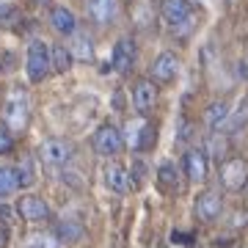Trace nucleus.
Returning a JSON list of instances; mask_svg holds the SVG:
<instances>
[{
  "mask_svg": "<svg viewBox=\"0 0 248 248\" xmlns=\"http://www.w3.org/2000/svg\"><path fill=\"white\" fill-rule=\"evenodd\" d=\"M50 66H53L50 47L45 42H31V47H28V78L33 80V83H42L47 78Z\"/></svg>",
  "mask_w": 248,
  "mask_h": 248,
  "instance_id": "1",
  "label": "nucleus"
},
{
  "mask_svg": "<svg viewBox=\"0 0 248 248\" xmlns=\"http://www.w3.org/2000/svg\"><path fill=\"white\" fill-rule=\"evenodd\" d=\"M157 141V130L149 119H135V122L127 124V143L133 146L135 152H146L155 146Z\"/></svg>",
  "mask_w": 248,
  "mask_h": 248,
  "instance_id": "2",
  "label": "nucleus"
},
{
  "mask_svg": "<svg viewBox=\"0 0 248 248\" xmlns=\"http://www.w3.org/2000/svg\"><path fill=\"white\" fill-rule=\"evenodd\" d=\"M248 182V163L243 157H229L221 166V185L226 190H243Z\"/></svg>",
  "mask_w": 248,
  "mask_h": 248,
  "instance_id": "3",
  "label": "nucleus"
},
{
  "mask_svg": "<svg viewBox=\"0 0 248 248\" xmlns=\"http://www.w3.org/2000/svg\"><path fill=\"white\" fill-rule=\"evenodd\" d=\"M3 119H6V124H9L14 133L25 130V124H28V99H25L22 91H14V94L9 97L6 110H3Z\"/></svg>",
  "mask_w": 248,
  "mask_h": 248,
  "instance_id": "4",
  "label": "nucleus"
},
{
  "mask_svg": "<svg viewBox=\"0 0 248 248\" xmlns=\"http://www.w3.org/2000/svg\"><path fill=\"white\" fill-rule=\"evenodd\" d=\"M122 146H124V138H122V133L116 130L113 124H102L97 133H94V149H97L99 155H105V157L119 155Z\"/></svg>",
  "mask_w": 248,
  "mask_h": 248,
  "instance_id": "5",
  "label": "nucleus"
},
{
  "mask_svg": "<svg viewBox=\"0 0 248 248\" xmlns=\"http://www.w3.org/2000/svg\"><path fill=\"white\" fill-rule=\"evenodd\" d=\"M75 149H72V143L61 141V138H50V141L42 143V149H39V157L45 160L47 166H63V163H69Z\"/></svg>",
  "mask_w": 248,
  "mask_h": 248,
  "instance_id": "6",
  "label": "nucleus"
},
{
  "mask_svg": "<svg viewBox=\"0 0 248 248\" xmlns=\"http://www.w3.org/2000/svg\"><path fill=\"white\" fill-rule=\"evenodd\" d=\"M163 17L174 31L179 25H190L193 14H190V3L187 0H163Z\"/></svg>",
  "mask_w": 248,
  "mask_h": 248,
  "instance_id": "7",
  "label": "nucleus"
},
{
  "mask_svg": "<svg viewBox=\"0 0 248 248\" xmlns=\"http://www.w3.org/2000/svg\"><path fill=\"white\" fill-rule=\"evenodd\" d=\"M179 75V58L174 53H160L152 63V80L155 83H171Z\"/></svg>",
  "mask_w": 248,
  "mask_h": 248,
  "instance_id": "8",
  "label": "nucleus"
},
{
  "mask_svg": "<svg viewBox=\"0 0 248 248\" xmlns=\"http://www.w3.org/2000/svg\"><path fill=\"white\" fill-rule=\"evenodd\" d=\"M17 213L25 218V221H47L50 218V207H47L45 199H39V196H22L17 202Z\"/></svg>",
  "mask_w": 248,
  "mask_h": 248,
  "instance_id": "9",
  "label": "nucleus"
},
{
  "mask_svg": "<svg viewBox=\"0 0 248 248\" xmlns=\"http://www.w3.org/2000/svg\"><path fill=\"white\" fill-rule=\"evenodd\" d=\"M221 210H223V202L215 190H204V193L196 199V215H199L204 223L215 221V218L221 215Z\"/></svg>",
  "mask_w": 248,
  "mask_h": 248,
  "instance_id": "10",
  "label": "nucleus"
},
{
  "mask_svg": "<svg viewBox=\"0 0 248 248\" xmlns=\"http://www.w3.org/2000/svg\"><path fill=\"white\" fill-rule=\"evenodd\" d=\"M157 102V89H155V80H138L133 89V105L141 110V113H146L152 105Z\"/></svg>",
  "mask_w": 248,
  "mask_h": 248,
  "instance_id": "11",
  "label": "nucleus"
},
{
  "mask_svg": "<svg viewBox=\"0 0 248 248\" xmlns=\"http://www.w3.org/2000/svg\"><path fill=\"white\" fill-rule=\"evenodd\" d=\"M207 155H204L202 149H190L185 152V174L187 179H193V182H202V179H207Z\"/></svg>",
  "mask_w": 248,
  "mask_h": 248,
  "instance_id": "12",
  "label": "nucleus"
},
{
  "mask_svg": "<svg viewBox=\"0 0 248 248\" xmlns=\"http://www.w3.org/2000/svg\"><path fill=\"white\" fill-rule=\"evenodd\" d=\"M105 182L110 190H116V193H127L130 190V185H133V179H130V174H127V169L124 166H119V163H110L105 169Z\"/></svg>",
  "mask_w": 248,
  "mask_h": 248,
  "instance_id": "13",
  "label": "nucleus"
},
{
  "mask_svg": "<svg viewBox=\"0 0 248 248\" xmlns=\"http://www.w3.org/2000/svg\"><path fill=\"white\" fill-rule=\"evenodd\" d=\"M133 63H135V47H133L130 39H122V42L113 47V66H116V72L124 75V72L133 69Z\"/></svg>",
  "mask_w": 248,
  "mask_h": 248,
  "instance_id": "14",
  "label": "nucleus"
},
{
  "mask_svg": "<svg viewBox=\"0 0 248 248\" xmlns=\"http://www.w3.org/2000/svg\"><path fill=\"white\" fill-rule=\"evenodd\" d=\"M50 22H53V28L61 36H72L75 31H78V19H75V14H72L69 9H63V6H58V9L50 11Z\"/></svg>",
  "mask_w": 248,
  "mask_h": 248,
  "instance_id": "15",
  "label": "nucleus"
},
{
  "mask_svg": "<svg viewBox=\"0 0 248 248\" xmlns=\"http://www.w3.org/2000/svg\"><path fill=\"white\" fill-rule=\"evenodd\" d=\"M86 9L94 22H108L116 11V0H86Z\"/></svg>",
  "mask_w": 248,
  "mask_h": 248,
  "instance_id": "16",
  "label": "nucleus"
},
{
  "mask_svg": "<svg viewBox=\"0 0 248 248\" xmlns=\"http://www.w3.org/2000/svg\"><path fill=\"white\" fill-rule=\"evenodd\" d=\"M207 127H213V130H218L226 119H229V105L226 102H213V105L207 108Z\"/></svg>",
  "mask_w": 248,
  "mask_h": 248,
  "instance_id": "17",
  "label": "nucleus"
},
{
  "mask_svg": "<svg viewBox=\"0 0 248 248\" xmlns=\"http://www.w3.org/2000/svg\"><path fill=\"white\" fill-rule=\"evenodd\" d=\"M19 185V177H17V171L9 169V166H0V196H9L14 193Z\"/></svg>",
  "mask_w": 248,
  "mask_h": 248,
  "instance_id": "18",
  "label": "nucleus"
},
{
  "mask_svg": "<svg viewBox=\"0 0 248 248\" xmlns=\"http://www.w3.org/2000/svg\"><path fill=\"white\" fill-rule=\"evenodd\" d=\"M50 58H53L55 72H66L72 66V50H66L63 45H55L53 50H50Z\"/></svg>",
  "mask_w": 248,
  "mask_h": 248,
  "instance_id": "19",
  "label": "nucleus"
},
{
  "mask_svg": "<svg viewBox=\"0 0 248 248\" xmlns=\"http://www.w3.org/2000/svg\"><path fill=\"white\" fill-rule=\"evenodd\" d=\"M157 179H160V185L166 187V190H177L179 187V179H177V169L171 166V163H163L157 171Z\"/></svg>",
  "mask_w": 248,
  "mask_h": 248,
  "instance_id": "20",
  "label": "nucleus"
},
{
  "mask_svg": "<svg viewBox=\"0 0 248 248\" xmlns=\"http://www.w3.org/2000/svg\"><path fill=\"white\" fill-rule=\"evenodd\" d=\"M58 237L66 240V243H75V240L83 237V226L75 221H63V223H58Z\"/></svg>",
  "mask_w": 248,
  "mask_h": 248,
  "instance_id": "21",
  "label": "nucleus"
},
{
  "mask_svg": "<svg viewBox=\"0 0 248 248\" xmlns=\"http://www.w3.org/2000/svg\"><path fill=\"white\" fill-rule=\"evenodd\" d=\"M78 55L80 61H89L91 55H94V45H91L89 36H78V42H75V53H72V58Z\"/></svg>",
  "mask_w": 248,
  "mask_h": 248,
  "instance_id": "22",
  "label": "nucleus"
},
{
  "mask_svg": "<svg viewBox=\"0 0 248 248\" xmlns=\"http://www.w3.org/2000/svg\"><path fill=\"white\" fill-rule=\"evenodd\" d=\"M28 248H58V240L50 237V234H33Z\"/></svg>",
  "mask_w": 248,
  "mask_h": 248,
  "instance_id": "23",
  "label": "nucleus"
},
{
  "mask_svg": "<svg viewBox=\"0 0 248 248\" xmlns=\"http://www.w3.org/2000/svg\"><path fill=\"white\" fill-rule=\"evenodd\" d=\"M17 177H19V185H33V169H31V160H25L22 166H19V171H17Z\"/></svg>",
  "mask_w": 248,
  "mask_h": 248,
  "instance_id": "24",
  "label": "nucleus"
},
{
  "mask_svg": "<svg viewBox=\"0 0 248 248\" xmlns=\"http://www.w3.org/2000/svg\"><path fill=\"white\" fill-rule=\"evenodd\" d=\"M11 149H14V138H11V133L0 130V155H9Z\"/></svg>",
  "mask_w": 248,
  "mask_h": 248,
  "instance_id": "25",
  "label": "nucleus"
},
{
  "mask_svg": "<svg viewBox=\"0 0 248 248\" xmlns=\"http://www.w3.org/2000/svg\"><path fill=\"white\" fill-rule=\"evenodd\" d=\"M171 240H174V243H179V246H190V237H185L182 232H174V234H171Z\"/></svg>",
  "mask_w": 248,
  "mask_h": 248,
  "instance_id": "26",
  "label": "nucleus"
},
{
  "mask_svg": "<svg viewBox=\"0 0 248 248\" xmlns=\"http://www.w3.org/2000/svg\"><path fill=\"white\" fill-rule=\"evenodd\" d=\"M0 221H3V223L11 221V210H9V207H3V204H0Z\"/></svg>",
  "mask_w": 248,
  "mask_h": 248,
  "instance_id": "27",
  "label": "nucleus"
},
{
  "mask_svg": "<svg viewBox=\"0 0 248 248\" xmlns=\"http://www.w3.org/2000/svg\"><path fill=\"white\" fill-rule=\"evenodd\" d=\"M36 3H42V6H47V3H50V0H36Z\"/></svg>",
  "mask_w": 248,
  "mask_h": 248,
  "instance_id": "28",
  "label": "nucleus"
}]
</instances>
